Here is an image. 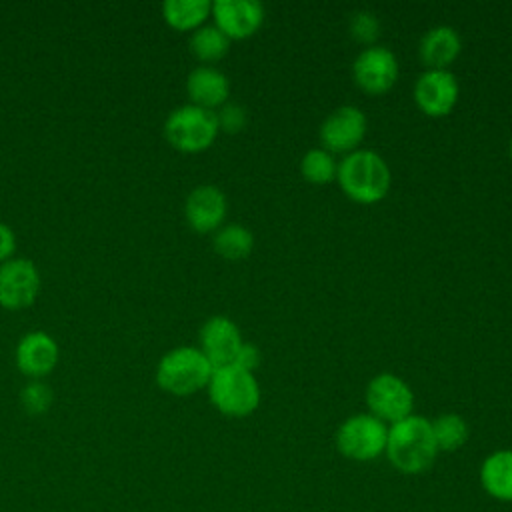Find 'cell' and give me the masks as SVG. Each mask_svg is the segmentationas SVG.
<instances>
[{
	"instance_id": "obj_19",
	"label": "cell",
	"mask_w": 512,
	"mask_h": 512,
	"mask_svg": "<svg viewBox=\"0 0 512 512\" xmlns=\"http://www.w3.org/2000/svg\"><path fill=\"white\" fill-rule=\"evenodd\" d=\"M212 12V2L208 0H166L162 4V16L166 24L174 30L188 32L204 26V20Z\"/></svg>"
},
{
	"instance_id": "obj_6",
	"label": "cell",
	"mask_w": 512,
	"mask_h": 512,
	"mask_svg": "<svg viewBox=\"0 0 512 512\" xmlns=\"http://www.w3.org/2000/svg\"><path fill=\"white\" fill-rule=\"evenodd\" d=\"M388 428L372 414H354L336 432L338 450L352 460L366 462L386 450Z\"/></svg>"
},
{
	"instance_id": "obj_16",
	"label": "cell",
	"mask_w": 512,
	"mask_h": 512,
	"mask_svg": "<svg viewBox=\"0 0 512 512\" xmlns=\"http://www.w3.org/2000/svg\"><path fill=\"white\" fill-rule=\"evenodd\" d=\"M186 94L190 104L216 112V108L228 102L230 82L218 68L200 64L186 78Z\"/></svg>"
},
{
	"instance_id": "obj_28",
	"label": "cell",
	"mask_w": 512,
	"mask_h": 512,
	"mask_svg": "<svg viewBox=\"0 0 512 512\" xmlns=\"http://www.w3.org/2000/svg\"><path fill=\"white\" fill-rule=\"evenodd\" d=\"M14 252H16V234L6 222H0V264L14 258Z\"/></svg>"
},
{
	"instance_id": "obj_18",
	"label": "cell",
	"mask_w": 512,
	"mask_h": 512,
	"mask_svg": "<svg viewBox=\"0 0 512 512\" xmlns=\"http://www.w3.org/2000/svg\"><path fill=\"white\" fill-rule=\"evenodd\" d=\"M480 480L484 490L498 500H512V450H498L490 454L482 468Z\"/></svg>"
},
{
	"instance_id": "obj_26",
	"label": "cell",
	"mask_w": 512,
	"mask_h": 512,
	"mask_svg": "<svg viewBox=\"0 0 512 512\" xmlns=\"http://www.w3.org/2000/svg\"><path fill=\"white\" fill-rule=\"evenodd\" d=\"M216 120H218V128L226 134H238L246 122H248V114L246 108L238 102H226L218 108L216 112Z\"/></svg>"
},
{
	"instance_id": "obj_10",
	"label": "cell",
	"mask_w": 512,
	"mask_h": 512,
	"mask_svg": "<svg viewBox=\"0 0 512 512\" xmlns=\"http://www.w3.org/2000/svg\"><path fill=\"white\" fill-rule=\"evenodd\" d=\"M366 116L356 106H340L320 124V142L330 154H350L358 150L366 136Z\"/></svg>"
},
{
	"instance_id": "obj_15",
	"label": "cell",
	"mask_w": 512,
	"mask_h": 512,
	"mask_svg": "<svg viewBox=\"0 0 512 512\" xmlns=\"http://www.w3.org/2000/svg\"><path fill=\"white\" fill-rule=\"evenodd\" d=\"M200 350L214 368L234 362L242 336L238 326L228 316H210L200 328Z\"/></svg>"
},
{
	"instance_id": "obj_1",
	"label": "cell",
	"mask_w": 512,
	"mask_h": 512,
	"mask_svg": "<svg viewBox=\"0 0 512 512\" xmlns=\"http://www.w3.org/2000/svg\"><path fill=\"white\" fill-rule=\"evenodd\" d=\"M336 180L342 192L358 204L380 202L390 190V168L374 150H354L338 162Z\"/></svg>"
},
{
	"instance_id": "obj_20",
	"label": "cell",
	"mask_w": 512,
	"mask_h": 512,
	"mask_svg": "<svg viewBox=\"0 0 512 512\" xmlns=\"http://www.w3.org/2000/svg\"><path fill=\"white\" fill-rule=\"evenodd\" d=\"M212 248L224 260H244L254 248V236L242 224H224L214 232Z\"/></svg>"
},
{
	"instance_id": "obj_25",
	"label": "cell",
	"mask_w": 512,
	"mask_h": 512,
	"mask_svg": "<svg viewBox=\"0 0 512 512\" xmlns=\"http://www.w3.org/2000/svg\"><path fill=\"white\" fill-rule=\"evenodd\" d=\"M350 36L360 44H372L380 36V20L370 10H358L350 18Z\"/></svg>"
},
{
	"instance_id": "obj_11",
	"label": "cell",
	"mask_w": 512,
	"mask_h": 512,
	"mask_svg": "<svg viewBox=\"0 0 512 512\" xmlns=\"http://www.w3.org/2000/svg\"><path fill=\"white\" fill-rule=\"evenodd\" d=\"M458 80L450 70H424L414 84L416 106L432 118L446 116L458 102Z\"/></svg>"
},
{
	"instance_id": "obj_12",
	"label": "cell",
	"mask_w": 512,
	"mask_h": 512,
	"mask_svg": "<svg viewBox=\"0 0 512 512\" xmlns=\"http://www.w3.org/2000/svg\"><path fill=\"white\" fill-rule=\"evenodd\" d=\"M210 16L214 26L232 42L250 38L262 26L264 8L256 0H216L212 2Z\"/></svg>"
},
{
	"instance_id": "obj_2",
	"label": "cell",
	"mask_w": 512,
	"mask_h": 512,
	"mask_svg": "<svg viewBox=\"0 0 512 512\" xmlns=\"http://www.w3.org/2000/svg\"><path fill=\"white\" fill-rule=\"evenodd\" d=\"M388 460L406 474L426 470L436 458V442L430 420L410 414L388 428L386 450Z\"/></svg>"
},
{
	"instance_id": "obj_21",
	"label": "cell",
	"mask_w": 512,
	"mask_h": 512,
	"mask_svg": "<svg viewBox=\"0 0 512 512\" xmlns=\"http://www.w3.org/2000/svg\"><path fill=\"white\" fill-rule=\"evenodd\" d=\"M188 46H190V52L200 62L210 66V62H218L228 54L230 40L226 38V34L220 28H216L214 24H208V26H200L192 32Z\"/></svg>"
},
{
	"instance_id": "obj_3",
	"label": "cell",
	"mask_w": 512,
	"mask_h": 512,
	"mask_svg": "<svg viewBox=\"0 0 512 512\" xmlns=\"http://www.w3.org/2000/svg\"><path fill=\"white\" fill-rule=\"evenodd\" d=\"M214 366L194 346L168 350L156 366V384L174 396H188L208 386Z\"/></svg>"
},
{
	"instance_id": "obj_14",
	"label": "cell",
	"mask_w": 512,
	"mask_h": 512,
	"mask_svg": "<svg viewBox=\"0 0 512 512\" xmlns=\"http://www.w3.org/2000/svg\"><path fill=\"white\" fill-rule=\"evenodd\" d=\"M58 356H60V350L56 340L44 330L26 332L18 340L16 352H14L18 370L32 380H40L46 374H50L58 364Z\"/></svg>"
},
{
	"instance_id": "obj_13",
	"label": "cell",
	"mask_w": 512,
	"mask_h": 512,
	"mask_svg": "<svg viewBox=\"0 0 512 512\" xmlns=\"http://www.w3.org/2000/svg\"><path fill=\"white\" fill-rule=\"evenodd\" d=\"M228 202L224 192L212 184L196 186L184 202V218L194 232L208 234L224 226Z\"/></svg>"
},
{
	"instance_id": "obj_24",
	"label": "cell",
	"mask_w": 512,
	"mask_h": 512,
	"mask_svg": "<svg viewBox=\"0 0 512 512\" xmlns=\"http://www.w3.org/2000/svg\"><path fill=\"white\" fill-rule=\"evenodd\" d=\"M22 408L32 414H44L52 406V390L42 380H30L20 392Z\"/></svg>"
},
{
	"instance_id": "obj_7",
	"label": "cell",
	"mask_w": 512,
	"mask_h": 512,
	"mask_svg": "<svg viewBox=\"0 0 512 512\" xmlns=\"http://www.w3.org/2000/svg\"><path fill=\"white\" fill-rule=\"evenodd\" d=\"M366 404L372 416L394 424L412 414L414 394L400 376L384 372L368 382Z\"/></svg>"
},
{
	"instance_id": "obj_4",
	"label": "cell",
	"mask_w": 512,
	"mask_h": 512,
	"mask_svg": "<svg viewBox=\"0 0 512 512\" xmlns=\"http://www.w3.org/2000/svg\"><path fill=\"white\" fill-rule=\"evenodd\" d=\"M206 388L214 408L232 418L248 416L260 404V386L254 374L234 364L214 368Z\"/></svg>"
},
{
	"instance_id": "obj_27",
	"label": "cell",
	"mask_w": 512,
	"mask_h": 512,
	"mask_svg": "<svg viewBox=\"0 0 512 512\" xmlns=\"http://www.w3.org/2000/svg\"><path fill=\"white\" fill-rule=\"evenodd\" d=\"M232 364L246 370V372H252L260 364V350L250 342H242V346L238 348L236 358H234Z\"/></svg>"
},
{
	"instance_id": "obj_29",
	"label": "cell",
	"mask_w": 512,
	"mask_h": 512,
	"mask_svg": "<svg viewBox=\"0 0 512 512\" xmlns=\"http://www.w3.org/2000/svg\"><path fill=\"white\" fill-rule=\"evenodd\" d=\"M508 152H510V158H512V140H510V146H508Z\"/></svg>"
},
{
	"instance_id": "obj_23",
	"label": "cell",
	"mask_w": 512,
	"mask_h": 512,
	"mask_svg": "<svg viewBox=\"0 0 512 512\" xmlns=\"http://www.w3.org/2000/svg\"><path fill=\"white\" fill-rule=\"evenodd\" d=\"M300 172L306 182L310 184H328L336 180L338 162L334 156L324 148L308 150L300 160Z\"/></svg>"
},
{
	"instance_id": "obj_22",
	"label": "cell",
	"mask_w": 512,
	"mask_h": 512,
	"mask_svg": "<svg viewBox=\"0 0 512 512\" xmlns=\"http://www.w3.org/2000/svg\"><path fill=\"white\" fill-rule=\"evenodd\" d=\"M438 450H458L468 440V424L458 414H442L430 422Z\"/></svg>"
},
{
	"instance_id": "obj_5",
	"label": "cell",
	"mask_w": 512,
	"mask_h": 512,
	"mask_svg": "<svg viewBox=\"0 0 512 512\" xmlns=\"http://www.w3.org/2000/svg\"><path fill=\"white\" fill-rule=\"evenodd\" d=\"M218 132L220 128L216 112L194 104L174 108L164 122V136L168 144L186 154H196L210 148Z\"/></svg>"
},
{
	"instance_id": "obj_8",
	"label": "cell",
	"mask_w": 512,
	"mask_h": 512,
	"mask_svg": "<svg viewBox=\"0 0 512 512\" xmlns=\"http://www.w3.org/2000/svg\"><path fill=\"white\" fill-rule=\"evenodd\" d=\"M40 294V272L26 258L0 264V306L6 310L30 308Z\"/></svg>"
},
{
	"instance_id": "obj_17",
	"label": "cell",
	"mask_w": 512,
	"mask_h": 512,
	"mask_svg": "<svg viewBox=\"0 0 512 512\" xmlns=\"http://www.w3.org/2000/svg\"><path fill=\"white\" fill-rule=\"evenodd\" d=\"M462 50L460 34L452 26L430 28L418 46L420 60L428 70H448V66L458 58Z\"/></svg>"
},
{
	"instance_id": "obj_9",
	"label": "cell",
	"mask_w": 512,
	"mask_h": 512,
	"mask_svg": "<svg viewBox=\"0 0 512 512\" xmlns=\"http://www.w3.org/2000/svg\"><path fill=\"white\" fill-rule=\"evenodd\" d=\"M398 72L400 68L396 56L384 46L364 48L352 64L356 86L370 96L386 94L396 84Z\"/></svg>"
}]
</instances>
